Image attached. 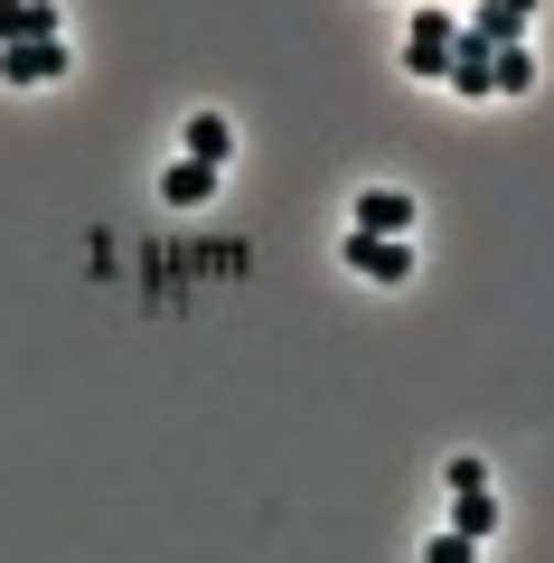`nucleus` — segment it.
I'll return each mask as SVG.
<instances>
[{
  "instance_id": "f257e3e1",
  "label": "nucleus",
  "mask_w": 554,
  "mask_h": 563,
  "mask_svg": "<svg viewBox=\"0 0 554 563\" xmlns=\"http://www.w3.org/2000/svg\"><path fill=\"white\" fill-rule=\"evenodd\" d=\"M452 38H460L452 10H414V29H404V76L442 85V76H452Z\"/></svg>"
},
{
  "instance_id": "f03ea898",
  "label": "nucleus",
  "mask_w": 554,
  "mask_h": 563,
  "mask_svg": "<svg viewBox=\"0 0 554 563\" xmlns=\"http://www.w3.org/2000/svg\"><path fill=\"white\" fill-rule=\"evenodd\" d=\"M338 263H348L357 282H404V273H414L404 235H357V225H348V244H338Z\"/></svg>"
},
{
  "instance_id": "7ed1b4c3",
  "label": "nucleus",
  "mask_w": 554,
  "mask_h": 563,
  "mask_svg": "<svg viewBox=\"0 0 554 563\" xmlns=\"http://www.w3.org/2000/svg\"><path fill=\"white\" fill-rule=\"evenodd\" d=\"M348 217H357V235H414V198L404 188H367Z\"/></svg>"
},
{
  "instance_id": "20e7f679",
  "label": "nucleus",
  "mask_w": 554,
  "mask_h": 563,
  "mask_svg": "<svg viewBox=\"0 0 554 563\" xmlns=\"http://www.w3.org/2000/svg\"><path fill=\"white\" fill-rule=\"evenodd\" d=\"M526 20H535V10H508V0H479L470 20H460V38H479V47H526Z\"/></svg>"
},
{
  "instance_id": "39448f33",
  "label": "nucleus",
  "mask_w": 554,
  "mask_h": 563,
  "mask_svg": "<svg viewBox=\"0 0 554 563\" xmlns=\"http://www.w3.org/2000/svg\"><path fill=\"white\" fill-rule=\"evenodd\" d=\"M57 38V0H0V47H39Z\"/></svg>"
},
{
  "instance_id": "423d86ee",
  "label": "nucleus",
  "mask_w": 554,
  "mask_h": 563,
  "mask_svg": "<svg viewBox=\"0 0 554 563\" xmlns=\"http://www.w3.org/2000/svg\"><path fill=\"white\" fill-rule=\"evenodd\" d=\"M489 57H498V47H479V38H452V76H442V85H452L460 103H489V95H498V85H489Z\"/></svg>"
},
{
  "instance_id": "0eeeda50",
  "label": "nucleus",
  "mask_w": 554,
  "mask_h": 563,
  "mask_svg": "<svg viewBox=\"0 0 554 563\" xmlns=\"http://www.w3.org/2000/svg\"><path fill=\"white\" fill-rule=\"evenodd\" d=\"M0 76H10V85H47V76H66V38H39V47H0Z\"/></svg>"
},
{
  "instance_id": "6e6552de",
  "label": "nucleus",
  "mask_w": 554,
  "mask_h": 563,
  "mask_svg": "<svg viewBox=\"0 0 554 563\" xmlns=\"http://www.w3.org/2000/svg\"><path fill=\"white\" fill-rule=\"evenodd\" d=\"M217 179H226V169H207V161H170V169H160V198H170V207H207Z\"/></svg>"
},
{
  "instance_id": "1a4fd4ad",
  "label": "nucleus",
  "mask_w": 554,
  "mask_h": 563,
  "mask_svg": "<svg viewBox=\"0 0 554 563\" xmlns=\"http://www.w3.org/2000/svg\"><path fill=\"white\" fill-rule=\"evenodd\" d=\"M178 132H188V161H207V169L236 161V132H226V113H188Z\"/></svg>"
},
{
  "instance_id": "9d476101",
  "label": "nucleus",
  "mask_w": 554,
  "mask_h": 563,
  "mask_svg": "<svg viewBox=\"0 0 554 563\" xmlns=\"http://www.w3.org/2000/svg\"><path fill=\"white\" fill-rule=\"evenodd\" d=\"M489 526H498V498H489V488H460V498H452V536H489Z\"/></svg>"
},
{
  "instance_id": "9b49d317",
  "label": "nucleus",
  "mask_w": 554,
  "mask_h": 563,
  "mask_svg": "<svg viewBox=\"0 0 554 563\" xmlns=\"http://www.w3.org/2000/svg\"><path fill=\"white\" fill-rule=\"evenodd\" d=\"M489 85H498V95H526V85H535V57H526V47H498V57H489Z\"/></svg>"
},
{
  "instance_id": "f8f14e48",
  "label": "nucleus",
  "mask_w": 554,
  "mask_h": 563,
  "mask_svg": "<svg viewBox=\"0 0 554 563\" xmlns=\"http://www.w3.org/2000/svg\"><path fill=\"white\" fill-rule=\"evenodd\" d=\"M423 563H470V536H452V526H442V536L423 544Z\"/></svg>"
},
{
  "instance_id": "ddd939ff",
  "label": "nucleus",
  "mask_w": 554,
  "mask_h": 563,
  "mask_svg": "<svg viewBox=\"0 0 554 563\" xmlns=\"http://www.w3.org/2000/svg\"><path fill=\"white\" fill-rule=\"evenodd\" d=\"M508 10H535V0H508Z\"/></svg>"
}]
</instances>
